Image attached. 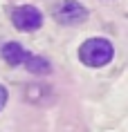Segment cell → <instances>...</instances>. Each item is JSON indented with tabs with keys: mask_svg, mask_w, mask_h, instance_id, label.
<instances>
[{
	"mask_svg": "<svg viewBox=\"0 0 128 132\" xmlns=\"http://www.w3.org/2000/svg\"><path fill=\"white\" fill-rule=\"evenodd\" d=\"M115 47L108 38H88V40L79 47V61L85 67H103L112 61Z\"/></svg>",
	"mask_w": 128,
	"mask_h": 132,
	"instance_id": "6da1fadb",
	"label": "cell"
},
{
	"mask_svg": "<svg viewBox=\"0 0 128 132\" xmlns=\"http://www.w3.org/2000/svg\"><path fill=\"white\" fill-rule=\"evenodd\" d=\"M52 18L58 25L72 27V25H81L83 20H88V9L79 0H56L52 5Z\"/></svg>",
	"mask_w": 128,
	"mask_h": 132,
	"instance_id": "7a4b0ae2",
	"label": "cell"
},
{
	"mask_svg": "<svg viewBox=\"0 0 128 132\" xmlns=\"http://www.w3.org/2000/svg\"><path fill=\"white\" fill-rule=\"evenodd\" d=\"M11 25L18 31H36L43 25V14L32 5H22L11 11Z\"/></svg>",
	"mask_w": 128,
	"mask_h": 132,
	"instance_id": "3957f363",
	"label": "cell"
},
{
	"mask_svg": "<svg viewBox=\"0 0 128 132\" xmlns=\"http://www.w3.org/2000/svg\"><path fill=\"white\" fill-rule=\"evenodd\" d=\"M0 54H2V58L7 61V65H11V67L22 65V63H25V58H27L25 47H22L20 43H16V40L5 43V45H2V49H0Z\"/></svg>",
	"mask_w": 128,
	"mask_h": 132,
	"instance_id": "277c9868",
	"label": "cell"
},
{
	"mask_svg": "<svg viewBox=\"0 0 128 132\" xmlns=\"http://www.w3.org/2000/svg\"><path fill=\"white\" fill-rule=\"evenodd\" d=\"M22 65H25L32 74H38V76L50 74V72H52L50 61H47V58H43V56H36V54H27V58H25V63H22Z\"/></svg>",
	"mask_w": 128,
	"mask_h": 132,
	"instance_id": "5b68a950",
	"label": "cell"
},
{
	"mask_svg": "<svg viewBox=\"0 0 128 132\" xmlns=\"http://www.w3.org/2000/svg\"><path fill=\"white\" fill-rule=\"evenodd\" d=\"M7 101H9V92H7V87H5V85H0V110L7 105Z\"/></svg>",
	"mask_w": 128,
	"mask_h": 132,
	"instance_id": "8992f818",
	"label": "cell"
}]
</instances>
